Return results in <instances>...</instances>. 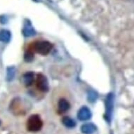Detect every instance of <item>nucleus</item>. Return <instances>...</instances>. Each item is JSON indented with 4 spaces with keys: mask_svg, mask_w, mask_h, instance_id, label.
I'll list each match as a JSON object with an SVG mask.
<instances>
[{
    "mask_svg": "<svg viewBox=\"0 0 134 134\" xmlns=\"http://www.w3.org/2000/svg\"><path fill=\"white\" fill-rule=\"evenodd\" d=\"M36 85L40 91L47 92L49 89L48 81L45 76L43 74H38L36 79Z\"/></svg>",
    "mask_w": 134,
    "mask_h": 134,
    "instance_id": "obj_3",
    "label": "nucleus"
},
{
    "mask_svg": "<svg viewBox=\"0 0 134 134\" xmlns=\"http://www.w3.org/2000/svg\"><path fill=\"white\" fill-rule=\"evenodd\" d=\"M61 121L64 126H65L67 128L72 129V128L75 127V126H76V122L75 120L69 116H64Z\"/></svg>",
    "mask_w": 134,
    "mask_h": 134,
    "instance_id": "obj_9",
    "label": "nucleus"
},
{
    "mask_svg": "<svg viewBox=\"0 0 134 134\" xmlns=\"http://www.w3.org/2000/svg\"><path fill=\"white\" fill-rule=\"evenodd\" d=\"M11 40V33L8 30H2L0 31V42L7 43Z\"/></svg>",
    "mask_w": 134,
    "mask_h": 134,
    "instance_id": "obj_10",
    "label": "nucleus"
},
{
    "mask_svg": "<svg viewBox=\"0 0 134 134\" xmlns=\"http://www.w3.org/2000/svg\"><path fill=\"white\" fill-rule=\"evenodd\" d=\"M81 131L83 134H93L96 131V126L93 124H85L81 126Z\"/></svg>",
    "mask_w": 134,
    "mask_h": 134,
    "instance_id": "obj_8",
    "label": "nucleus"
},
{
    "mask_svg": "<svg viewBox=\"0 0 134 134\" xmlns=\"http://www.w3.org/2000/svg\"><path fill=\"white\" fill-rule=\"evenodd\" d=\"M23 34H24L25 36L26 37H30V36L33 35L35 32L32 28H27V27H25L23 30Z\"/></svg>",
    "mask_w": 134,
    "mask_h": 134,
    "instance_id": "obj_14",
    "label": "nucleus"
},
{
    "mask_svg": "<svg viewBox=\"0 0 134 134\" xmlns=\"http://www.w3.org/2000/svg\"><path fill=\"white\" fill-rule=\"evenodd\" d=\"M30 48L34 52L40 55H46L51 52L53 48V44L48 41H36L30 46Z\"/></svg>",
    "mask_w": 134,
    "mask_h": 134,
    "instance_id": "obj_1",
    "label": "nucleus"
},
{
    "mask_svg": "<svg viewBox=\"0 0 134 134\" xmlns=\"http://www.w3.org/2000/svg\"><path fill=\"white\" fill-rule=\"evenodd\" d=\"M43 126V121L40 116L37 114H33L30 116L27 121V130L32 132H37L41 130Z\"/></svg>",
    "mask_w": 134,
    "mask_h": 134,
    "instance_id": "obj_2",
    "label": "nucleus"
},
{
    "mask_svg": "<svg viewBox=\"0 0 134 134\" xmlns=\"http://www.w3.org/2000/svg\"><path fill=\"white\" fill-rule=\"evenodd\" d=\"M35 55H34V51L31 49L30 48H29L25 53L24 55V59L26 62H31L34 59Z\"/></svg>",
    "mask_w": 134,
    "mask_h": 134,
    "instance_id": "obj_11",
    "label": "nucleus"
},
{
    "mask_svg": "<svg viewBox=\"0 0 134 134\" xmlns=\"http://www.w3.org/2000/svg\"><path fill=\"white\" fill-rule=\"evenodd\" d=\"M15 75V68L13 67H10L7 68V80L11 81L13 80Z\"/></svg>",
    "mask_w": 134,
    "mask_h": 134,
    "instance_id": "obj_12",
    "label": "nucleus"
},
{
    "mask_svg": "<svg viewBox=\"0 0 134 134\" xmlns=\"http://www.w3.org/2000/svg\"><path fill=\"white\" fill-rule=\"evenodd\" d=\"M34 81H35V74L33 72H25L23 75L21 77V82L27 87L32 85Z\"/></svg>",
    "mask_w": 134,
    "mask_h": 134,
    "instance_id": "obj_6",
    "label": "nucleus"
},
{
    "mask_svg": "<svg viewBox=\"0 0 134 134\" xmlns=\"http://www.w3.org/2000/svg\"><path fill=\"white\" fill-rule=\"evenodd\" d=\"M70 108V104L65 98H60L58 101L57 111L59 114H63L69 110Z\"/></svg>",
    "mask_w": 134,
    "mask_h": 134,
    "instance_id": "obj_5",
    "label": "nucleus"
},
{
    "mask_svg": "<svg viewBox=\"0 0 134 134\" xmlns=\"http://www.w3.org/2000/svg\"><path fill=\"white\" fill-rule=\"evenodd\" d=\"M77 117L80 121H86L91 117V110L87 107H82L77 113Z\"/></svg>",
    "mask_w": 134,
    "mask_h": 134,
    "instance_id": "obj_7",
    "label": "nucleus"
},
{
    "mask_svg": "<svg viewBox=\"0 0 134 134\" xmlns=\"http://www.w3.org/2000/svg\"><path fill=\"white\" fill-rule=\"evenodd\" d=\"M113 110V94H108L106 99V119L108 122L111 121V116Z\"/></svg>",
    "mask_w": 134,
    "mask_h": 134,
    "instance_id": "obj_4",
    "label": "nucleus"
},
{
    "mask_svg": "<svg viewBox=\"0 0 134 134\" xmlns=\"http://www.w3.org/2000/svg\"><path fill=\"white\" fill-rule=\"evenodd\" d=\"M88 100L90 102H94L98 98V95L95 91H91L90 92L88 93Z\"/></svg>",
    "mask_w": 134,
    "mask_h": 134,
    "instance_id": "obj_13",
    "label": "nucleus"
}]
</instances>
